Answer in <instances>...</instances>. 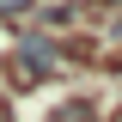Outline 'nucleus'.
Instances as JSON below:
<instances>
[{
  "label": "nucleus",
  "instance_id": "obj_1",
  "mask_svg": "<svg viewBox=\"0 0 122 122\" xmlns=\"http://www.w3.org/2000/svg\"><path fill=\"white\" fill-rule=\"evenodd\" d=\"M37 0H0V18H18V12H30Z\"/></svg>",
  "mask_w": 122,
  "mask_h": 122
},
{
  "label": "nucleus",
  "instance_id": "obj_2",
  "mask_svg": "<svg viewBox=\"0 0 122 122\" xmlns=\"http://www.w3.org/2000/svg\"><path fill=\"white\" fill-rule=\"evenodd\" d=\"M110 122H122V110H116V116H110Z\"/></svg>",
  "mask_w": 122,
  "mask_h": 122
}]
</instances>
